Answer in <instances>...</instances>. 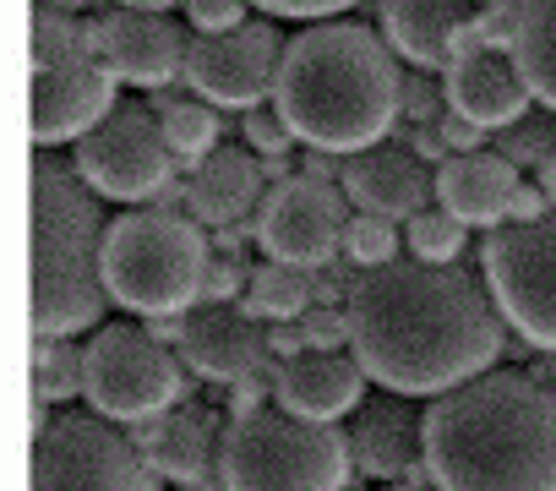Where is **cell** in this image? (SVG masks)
<instances>
[{"instance_id":"6da1fadb","label":"cell","mask_w":556,"mask_h":491,"mask_svg":"<svg viewBox=\"0 0 556 491\" xmlns=\"http://www.w3.org/2000/svg\"><path fill=\"white\" fill-rule=\"evenodd\" d=\"M350 350L371 382L409 399H442L485 377L502 355V306L458 263L399 257L366 268L350 290Z\"/></svg>"},{"instance_id":"7a4b0ae2","label":"cell","mask_w":556,"mask_h":491,"mask_svg":"<svg viewBox=\"0 0 556 491\" xmlns=\"http://www.w3.org/2000/svg\"><path fill=\"white\" fill-rule=\"evenodd\" d=\"M437 491H556V382L485 372L426 410Z\"/></svg>"},{"instance_id":"3957f363","label":"cell","mask_w":556,"mask_h":491,"mask_svg":"<svg viewBox=\"0 0 556 491\" xmlns=\"http://www.w3.org/2000/svg\"><path fill=\"white\" fill-rule=\"evenodd\" d=\"M404 55L388 34L366 23H306L278 61L273 104L290 121L295 142L323 153H361L393 137L404 121Z\"/></svg>"},{"instance_id":"277c9868","label":"cell","mask_w":556,"mask_h":491,"mask_svg":"<svg viewBox=\"0 0 556 491\" xmlns=\"http://www.w3.org/2000/svg\"><path fill=\"white\" fill-rule=\"evenodd\" d=\"M104 197L77 175V164L39 148L34 159V333L77 339L99 333L104 285Z\"/></svg>"},{"instance_id":"5b68a950","label":"cell","mask_w":556,"mask_h":491,"mask_svg":"<svg viewBox=\"0 0 556 491\" xmlns=\"http://www.w3.org/2000/svg\"><path fill=\"white\" fill-rule=\"evenodd\" d=\"M213 235L202 218L180 207H126L104 235V285L110 301L137 317H186L202 306L207 268H213Z\"/></svg>"},{"instance_id":"8992f818","label":"cell","mask_w":556,"mask_h":491,"mask_svg":"<svg viewBox=\"0 0 556 491\" xmlns=\"http://www.w3.org/2000/svg\"><path fill=\"white\" fill-rule=\"evenodd\" d=\"M355 469L350 431L285 404L224 420L218 480L224 491H344Z\"/></svg>"},{"instance_id":"52a82bcc","label":"cell","mask_w":556,"mask_h":491,"mask_svg":"<svg viewBox=\"0 0 556 491\" xmlns=\"http://www.w3.org/2000/svg\"><path fill=\"white\" fill-rule=\"evenodd\" d=\"M186 361L153 328L110 323L83 344V399L115 426H142L186 404Z\"/></svg>"},{"instance_id":"ba28073f","label":"cell","mask_w":556,"mask_h":491,"mask_svg":"<svg viewBox=\"0 0 556 491\" xmlns=\"http://www.w3.org/2000/svg\"><path fill=\"white\" fill-rule=\"evenodd\" d=\"M137 431L104 415H50L34 437V491H159Z\"/></svg>"},{"instance_id":"9c48e42d","label":"cell","mask_w":556,"mask_h":491,"mask_svg":"<svg viewBox=\"0 0 556 491\" xmlns=\"http://www.w3.org/2000/svg\"><path fill=\"white\" fill-rule=\"evenodd\" d=\"M480 279L496 295L507 328L534 344L556 350V207L534 224H502L491 229L480 252Z\"/></svg>"},{"instance_id":"30bf717a","label":"cell","mask_w":556,"mask_h":491,"mask_svg":"<svg viewBox=\"0 0 556 491\" xmlns=\"http://www.w3.org/2000/svg\"><path fill=\"white\" fill-rule=\"evenodd\" d=\"M77 175L121 207H148L175 186L180 159L164 142V126L153 115V104H115L72 153Z\"/></svg>"},{"instance_id":"8fae6325","label":"cell","mask_w":556,"mask_h":491,"mask_svg":"<svg viewBox=\"0 0 556 491\" xmlns=\"http://www.w3.org/2000/svg\"><path fill=\"white\" fill-rule=\"evenodd\" d=\"M350 197L339 180L323 175H290L273 180L262 207H256V246L273 263H295V268H323L344 257V229H350Z\"/></svg>"},{"instance_id":"7c38bea8","label":"cell","mask_w":556,"mask_h":491,"mask_svg":"<svg viewBox=\"0 0 556 491\" xmlns=\"http://www.w3.org/2000/svg\"><path fill=\"white\" fill-rule=\"evenodd\" d=\"M278 61H285V39L273 23H240L229 34H191L186 50V88L218 110H256L278 88Z\"/></svg>"},{"instance_id":"4fadbf2b","label":"cell","mask_w":556,"mask_h":491,"mask_svg":"<svg viewBox=\"0 0 556 491\" xmlns=\"http://www.w3.org/2000/svg\"><path fill=\"white\" fill-rule=\"evenodd\" d=\"M350 448H355V469L366 480H431L426 469V410H415L409 393H371L355 415H350Z\"/></svg>"},{"instance_id":"5bb4252c","label":"cell","mask_w":556,"mask_h":491,"mask_svg":"<svg viewBox=\"0 0 556 491\" xmlns=\"http://www.w3.org/2000/svg\"><path fill=\"white\" fill-rule=\"evenodd\" d=\"M115 72L104 61H77V66H45L34 72V104H28V131L39 148L83 142L121 99H115Z\"/></svg>"},{"instance_id":"9a60e30c","label":"cell","mask_w":556,"mask_h":491,"mask_svg":"<svg viewBox=\"0 0 556 491\" xmlns=\"http://www.w3.org/2000/svg\"><path fill=\"white\" fill-rule=\"evenodd\" d=\"M180 361L218 388H235L251 372H273V344H267V323L251 317L240 301L235 306H197L186 312V333H180Z\"/></svg>"},{"instance_id":"2e32d148","label":"cell","mask_w":556,"mask_h":491,"mask_svg":"<svg viewBox=\"0 0 556 491\" xmlns=\"http://www.w3.org/2000/svg\"><path fill=\"white\" fill-rule=\"evenodd\" d=\"M186 50H191V39L164 12L115 7L99 17V61L131 88L159 93L175 77H186Z\"/></svg>"},{"instance_id":"e0dca14e","label":"cell","mask_w":556,"mask_h":491,"mask_svg":"<svg viewBox=\"0 0 556 491\" xmlns=\"http://www.w3.org/2000/svg\"><path fill=\"white\" fill-rule=\"evenodd\" d=\"M344 197L355 213H382L409 224L420 207L437 202V164H426L409 142H377L344 159Z\"/></svg>"},{"instance_id":"ac0fdd59","label":"cell","mask_w":556,"mask_h":491,"mask_svg":"<svg viewBox=\"0 0 556 491\" xmlns=\"http://www.w3.org/2000/svg\"><path fill=\"white\" fill-rule=\"evenodd\" d=\"M442 88H447V110L469 115L485 131H507L540 104L513 50H469V55H458L442 72Z\"/></svg>"},{"instance_id":"d6986e66","label":"cell","mask_w":556,"mask_h":491,"mask_svg":"<svg viewBox=\"0 0 556 491\" xmlns=\"http://www.w3.org/2000/svg\"><path fill=\"white\" fill-rule=\"evenodd\" d=\"M142 453L153 458V469L175 486H197V491H224L218 480V448H224V426L213 410L202 404H175L153 420L137 426Z\"/></svg>"},{"instance_id":"ffe728a7","label":"cell","mask_w":556,"mask_h":491,"mask_svg":"<svg viewBox=\"0 0 556 491\" xmlns=\"http://www.w3.org/2000/svg\"><path fill=\"white\" fill-rule=\"evenodd\" d=\"M366 366L355 350H301L290 361H278V404L312 415V420H350L366 404Z\"/></svg>"},{"instance_id":"44dd1931","label":"cell","mask_w":556,"mask_h":491,"mask_svg":"<svg viewBox=\"0 0 556 491\" xmlns=\"http://www.w3.org/2000/svg\"><path fill=\"white\" fill-rule=\"evenodd\" d=\"M523 169L507 153L475 148V153H453L437 164V202L464 218L469 229H502L513 213V191H518Z\"/></svg>"},{"instance_id":"7402d4cb","label":"cell","mask_w":556,"mask_h":491,"mask_svg":"<svg viewBox=\"0 0 556 491\" xmlns=\"http://www.w3.org/2000/svg\"><path fill=\"white\" fill-rule=\"evenodd\" d=\"M191 218H202L207 229L218 224H240V218H256L262 197H267V169H262V153L235 142V148H213L202 164H191Z\"/></svg>"},{"instance_id":"603a6c76","label":"cell","mask_w":556,"mask_h":491,"mask_svg":"<svg viewBox=\"0 0 556 491\" xmlns=\"http://www.w3.org/2000/svg\"><path fill=\"white\" fill-rule=\"evenodd\" d=\"M469 17V0H382V34L415 72H447Z\"/></svg>"},{"instance_id":"cb8c5ba5","label":"cell","mask_w":556,"mask_h":491,"mask_svg":"<svg viewBox=\"0 0 556 491\" xmlns=\"http://www.w3.org/2000/svg\"><path fill=\"white\" fill-rule=\"evenodd\" d=\"M148 104H153V115H159V126H164V142H169V153L180 159V169H191V164H202L218 142H224V121H218V104H207V99H197V93H148Z\"/></svg>"},{"instance_id":"d4e9b609","label":"cell","mask_w":556,"mask_h":491,"mask_svg":"<svg viewBox=\"0 0 556 491\" xmlns=\"http://www.w3.org/2000/svg\"><path fill=\"white\" fill-rule=\"evenodd\" d=\"M513 55H518L534 99L556 115V0H518Z\"/></svg>"},{"instance_id":"484cf974","label":"cell","mask_w":556,"mask_h":491,"mask_svg":"<svg viewBox=\"0 0 556 491\" xmlns=\"http://www.w3.org/2000/svg\"><path fill=\"white\" fill-rule=\"evenodd\" d=\"M240 306L262 323H295L317 306V279L312 268H295V263H256L251 268V285L240 295Z\"/></svg>"},{"instance_id":"4316f807","label":"cell","mask_w":556,"mask_h":491,"mask_svg":"<svg viewBox=\"0 0 556 491\" xmlns=\"http://www.w3.org/2000/svg\"><path fill=\"white\" fill-rule=\"evenodd\" d=\"M77 61H99V23H88L77 12L39 7L34 12V72L77 66Z\"/></svg>"},{"instance_id":"83f0119b","label":"cell","mask_w":556,"mask_h":491,"mask_svg":"<svg viewBox=\"0 0 556 491\" xmlns=\"http://www.w3.org/2000/svg\"><path fill=\"white\" fill-rule=\"evenodd\" d=\"M83 399V350L72 339H45L34 350V420L45 426L50 410Z\"/></svg>"},{"instance_id":"f1b7e54d","label":"cell","mask_w":556,"mask_h":491,"mask_svg":"<svg viewBox=\"0 0 556 491\" xmlns=\"http://www.w3.org/2000/svg\"><path fill=\"white\" fill-rule=\"evenodd\" d=\"M469 224L464 218H453L442 202L437 207H420L409 224H404V246H409V257H420V263H458L464 257V235Z\"/></svg>"},{"instance_id":"f546056e","label":"cell","mask_w":556,"mask_h":491,"mask_svg":"<svg viewBox=\"0 0 556 491\" xmlns=\"http://www.w3.org/2000/svg\"><path fill=\"white\" fill-rule=\"evenodd\" d=\"M404 252V224L399 218H382V213H350V229H344V257L366 274V268H388L399 263Z\"/></svg>"},{"instance_id":"4dcf8cb0","label":"cell","mask_w":556,"mask_h":491,"mask_svg":"<svg viewBox=\"0 0 556 491\" xmlns=\"http://www.w3.org/2000/svg\"><path fill=\"white\" fill-rule=\"evenodd\" d=\"M496 153H507L518 169H540V159L556 153V115L551 110H529L518 126H507L496 137Z\"/></svg>"},{"instance_id":"1f68e13d","label":"cell","mask_w":556,"mask_h":491,"mask_svg":"<svg viewBox=\"0 0 556 491\" xmlns=\"http://www.w3.org/2000/svg\"><path fill=\"white\" fill-rule=\"evenodd\" d=\"M240 142H245V148H256L262 159H273V153H290L295 131H290V121H285V115H278V104H256V110H245V115H240Z\"/></svg>"},{"instance_id":"d6a6232c","label":"cell","mask_w":556,"mask_h":491,"mask_svg":"<svg viewBox=\"0 0 556 491\" xmlns=\"http://www.w3.org/2000/svg\"><path fill=\"white\" fill-rule=\"evenodd\" d=\"M447 115V88L437 72H404V121L409 126H437Z\"/></svg>"},{"instance_id":"836d02e7","label":"cell","mask_w":556,"mask_h":491,"mask_svg":"<svg viewBox=\"0 0 556 491\" xmlns=\"http://www.w3.org/2000/svg\"><path fill=\"white\" fill-rule=\"evenodd\" d=\"M180 12H186L191 34H229V28L251 23V17H245L251 0H186Z\"/></svg>"},{"instance_id":"e575fe53","label":"cell","mask_w":556,"mask_h":491,"mask_svg":"<svg viewBox=\"0 0 556 491\" xmlns=\"http://www.w3.org/2000/svg\"><path fill=\"white\" fill-rule=\"evenodd\" d=\"M306 350H350V312L344 306H312L301 317Z\"/></svg>"},{"instance_id":"d590c367","label":"cell","mask_w":556,"mask_h":491,"mask_svg":"<svg viewBox=\"0 0 556 491\" xmlns=\"http://www.w3.org/2000/svg\"><path fill=\"white\" fill-rule=\"evenodd\" d=\"M245 285H251V268H245V263H235V257H213V268H207V290H202V306H235V301L245 295Z\"/></svg>"},{"instance_id":"8d00e7d4","label":"cell","mask_w":556,"mask_h":491,"mask_svg":"<svg viewBox=\"0 0 556 491\" xmlns=\"http://www.w3.org/2000/svg\"><path fill=\"white\" fill-rule=\"evenodd\" d=\"M256 12L267 17H295V23H328V17H344L350 7H361V0H251Z\"/></svg>"},{"instance_id":"74e56055","label":"cell","mask_w":556,"mask_h":491,"mask_svg":"<svg viewBox=\"0 0 556 491\" xmlns=\"http://www.w3.org/2000/svg\"><path fill=\"white\" fill-rule=\"evenodd\" d=\"M437 131H442L447 153H475V148H485V126H475V121L458 115V110H447V115L437 121Z\"/></svg>"},{"instance_id":"f35d334b","label":"cell","mask_w":556,"mask_h":491,"mask_svg":"<svg viewBox=\"0 0 556 491\" xmlns=\"http://www.w3.org/2000/svg\"><path fill=\"white\" fill-rule=\"evenodd\" d=\"M251 240H256V218H240V224H218V229H213V252H218V257H235V263H245Z\"/></svg>"},{"instance_id":"ab89813d","label":"cell","mask_w":556,"mask_h":491,"mask_svg":"<svg viewBox=\"0 0 556 491\" xmlns=\"http://www.w3.org/2000/svg\"><path fill=\"white\" fill-rule=\"evenodd\" d=\"M545 213H551V197H545V186H540V180H518L507 224H534V218H545Z\"/></svg>"},{"instance_id":"60d3db41","label":"cell","mask_w":556,"mask_h":491,"mask_svg":"<svg viewBox=\"0 0 556 491\" xmlns=\"http://www.w3.org/2000/svg\"><path fill=\"white\" fill-rule=\"evenodd\" d=\"M267 344H273V361H290L306 350V333H301V317L295 323H267Z\"/></svg>"},{"instance_id":"b9f144b4","label":"cell","mask_w":556,"mask_h":491,"mask_svg":"<svg viewBox=\"0 0 556 491\" xmlns=\"http://www.w3.org/2000/svg\"><path fill=\"white\" fill-rule=\"evenodd\" d=\"M399 142H409V148H415V153H420V159H426V164H442V159H453V153H447V142H442V131H437V126H409V131H404V137H399Z\"/></svg>"},{"instance_id":"7bdbcfd3","label":"cell","mask_w":556,"mask_h":491,"mask_svg":"<svg viewBox=\"0 0 556 491\" xmlns=\"http://www.w3.org/2000/svg\"><path fill=\"white\" fill-rule=\"evenodd\" d=\"M534 180L545 186V197H551V207H556V153H545V159H540V169H534Z\"/></svg>"},{"instance_id":"ee69618b","label":"cell","mask_w":556,"mask_h":491,"mask_svg":"<svg viewBox=\"0 0 556 491\" xmlns=\"http://www.w3.org/2000/svg\"><path fill=\"white\" fill-rule=\"evenodd\" d=\"M121 7H137V12H175L186 0H121Z\"/></svg>"},{"instance_id":"f6af8a7d","label":"cell","mask_w":556,"mask_h":491,"mask_svg":"<svg viewBox=\"0 0 556 491\" xmlns=\"http://www.w3.org/2000/svg\"><path fill=\"white\" fill-rule=\"evenodd\" d=\"M39 7H55V12H77V17H83V12L99 7V0H39Z\"/></svg>"},{"instance_id":"bcb514c9","label":"cell","mask_w":556,"mask_h":491,"mask_svg":"<svg viewBox=\"0 0 556 491\" xmlns=\"http://www.w3.org/2000/svg\"><path fill=\"white\" fill-rule=\"evenodd\" d=\"M393 491H437V486H431V480H399Z\"/></svg>"},{"instance_id":"7dc6e473","label":"cell","mask_w":556,"mask_h":491,"mask_svg":"<svg viewBox=\"0 0 556 491\" xmlns=\"http://www.w3.org/2000/svg\"><path fill=\"white\" fill-rule=\"evenodd\" d=\"M475 7H518V0H475Z\"/></svg>"},{"instance_id":"c3c4849f","label":"cell","mask_w":556,"mask_h":491,"mask_svg":"<svg viewBox=\"0 0 556 491\" xmlns=\"http://www.w3.org/2000/svg\"><path fill=\"white\" fill-rule=\"evenodd\" d=\"M180 491H197V486H180Z\"/></svg>"}]
</instances>
